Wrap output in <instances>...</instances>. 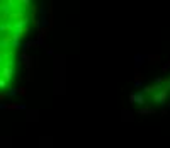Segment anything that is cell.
<instances>
[{"mask_svg":"<svg viewBox=\"0 0 170 148\" xmlns=\"http://www.w3.org/2000/svg\"><path fill=\"white\" fill-rule=\"evenodd\" d=\"M34 14L36 7L29 0H0V95L14 87Z\"/></svg>","mask_w":170,"mask_h":148,"instance_id":"obj_1","label":"cell"},{"mask_svg":"<svg viewBox=\"0 0 170 148\" xmlns=\"http://www.w3.org/2000/svg\"><path fill=\"white\" fill-rule=\"evenodd\" d=\"M169 97H170V75L153 82L148 87H145L140 100L143 104H160Z\"/></svg>","mask_w":170,"mask_h":148,"instance_id":"obj_2","label":"cell"}]
</instances>
